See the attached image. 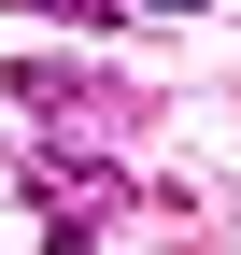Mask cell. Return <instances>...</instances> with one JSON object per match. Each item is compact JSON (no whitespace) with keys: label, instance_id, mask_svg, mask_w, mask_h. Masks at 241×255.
Instances as JSON below:
<instances>
[{"label":"cell","instance_id":"cell-1","mask_svg":"<svg viewBox=\"0 0 241 255\" xmlns=\"http://www.w3.org/2000/svg\"><path fill=\"white\" fill-rule=\"evenodd\" d=\"M142 14H213V0H142Z\"/></svg>","mask_w":241,"mask_h":255}]
</instances>
